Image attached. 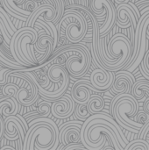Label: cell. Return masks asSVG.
Segmentation results:
<instances>
[{"label": "cell", "mask_w": 149, "mask_h": 150, "mask_svg": "<svg viewBox=\"0 0 149 150\" xmlns=\"http://www.w3.org/2000/svg\"><path fill=\"white\" fill-rule=\"evenodd\" d=\"M139 102L131 94H118L111 101V113L117 124L127 131L138 134L143 127L134 121V117L139 112Z\"/></svg>", "instance_id": "cell-1"}, {"label": "cell", "mask_w": 149, "mask_h": 150, "mask_svg": "<svg viewBox=\"0 0 149 150\" xmlns=\"http://www.w3.org/2000/svg\"><path fill=\"white\" fill-rule=\"evenodd\" d=\"M61 54H66L68 56L64 66L71 77L80 78L89 70L91 63V54L85 45L73 44L62 46L55 49L50 57L52 58Z\"/></svg>", "instance_id": "cell-2"}, {"label": "cell", "mask_w": 149, "mask_h": 150, "mask_svg": "<svg viewBox=\"0 0 149 150\" xmlns=\"http://www.w3.org/2000/svg\"><path fill=\"white\" fill-rule=\"evenodd\" d=\"M58 35L62 33L68 41L78 43L82 41L87 33L88 24L83 15L76 10L66 9L57 25H55Z\"/></svg>", "instance_id": "cell-3"}, {"label": "cell", "mask_w": 149, "mask_h": 150, "mask_svg": "<svg viewBox=\"0 0 149 150\" xmlns=\"http://www.w3.org/2000/svg\"><path fill=\"white\" fill-rule=\"evenodd\" d=\"M90 8L95 16L105 18L103 25L98 26L99 38H104L111 32L117 21L116 7L111 0H90Z\"/></svg>", "instance_id": "cell-4"}, {"label": "cell", "mask_w": 149, "mask_h": 150, "mask_svg": "<svg viewBox=\"0 0 149 150\" xmlns=\"http://www.w3.org/2000/svg\"><path fill=\"white\" fill-rule=\"evenodd\" d=\"M9 77L18 76L24 80V83L20 88H18L15 99L23 106H31L39 99V91L33 81L24 73L23 70H11Z\"/></svg>", "instance_id": "cell-5"}, {"label": "cell", "mask_w": 149, "mask_h": 150, "mask_svg": "<svg viewBox=\"0 0 149 150\" xmlns=\"http://www.w3.org/2000/svg\"><path fill=\"white\" fill-rule=\"evenodd\" d=\"M83 122L78 120L63 123L59 129V143L63 146L76 144L80 142V129Z\"/></svg>", "instance_id": "cell-6"}, {"label": "cell", "mask_w": 149, "mask_h": 150, "mask_svg": "<svg viewBox=\"0 0 149 150\" xmlns=\"http://www.w3.org/2000/svg\"><path fill=\"white\" fill-rule=\"evenodd\" d=\"M75 102L68 95H62L51 105V114L59 120L70 117L75 111Z\"/></svg>", "instance_id": "cell-7"}, {"label": "cell", "mask_w": 149, "mask_h": 150, "mask_svg": "<svg viewBox=\"0 0 149 150\" xmlns=\"http://www.w3.org/2000/svg\"><path fill=\"white\" fill-rule=\"evenodd\" d=\"M4 136L9 141H16L18 136L24 141L26 130L23 121L18 116H9L4 120Z\"/></svg>", "instance_id": "cell-8"}, {"label": "cell", "mask_w": 149, "mask_h": 150, "mask_svg": "<svg viewBox=\"0 0 149 150\" xmlns=\"http://www.w3.org/2000/svg\"><path fill=\"white\" fill-rule=\"evenodd\" d=\"M91 91H98L96 90L87 80H78L76 81L71 89V99L77 105H86L90 100Z\"/></svg>", "instance_id": "cell-9"}, {"label": "cell", "mask_w": 149, "mask_h": 150, "mask_svg": "<svg viewBox=\"0 0 149 150\" xmlns=\"http://www.w3.org/2000/svg\"><path fill=\"white\" fill-rule=\"evenodd\" d=\"M114 81L110 88L111 91L115 94H131V89L135 82L134 76L132 73L122 70L118 71L117 74H114Z\"/></svg>", "instance_id": "cell-10"}, {"label": "cell", "mask_w": 149, "mask_h": 150, "mask_svg": "<svg viewBox=\"0 0 149 150\" xmlns=\"http://www.w3.org/2000/svg\"><path fill=\"white\" fill-rule=\"evenodd\" d=\"M114 73L104 69H96L90 75V83L98 91L110 89L114 81Z\"/></svg>", "instance_id": "cell-11"}, {"label": "cell", "mask_w": 149, "mask_h": 150, "mask_svg": "<svg viewBox=\"0 0 149 150\" xmlns=\"http://www.w3.org/2000/svg\"><path fill=\"white\" fill-rule=\"evenodd\" d=\"M56 18V10L51 4H44L40 5L26 19V25L32 28L34 27V23L37 19L43 20L45 22L54 23Z\"/></svg>", "instance_id": "cell-12"}, {"label": "cell", "mask_w": 149, "mask_h": 150, "mask_svg": "<svg viewBox=\"0 0 149 150\" xmlns=\"http://www.w3.org/2000/svg\"><path fill=\"white\" fill-rule=\"evenodd\" d=\"M25 1V0H0V4L8 14H11L18 20L26 21L32 12L27 11L19 6V4H23Z\"/></svg>", "instance_id": "cell-13"}, {"label": "cell", "mask_w": 149, "mask_h": 150, "mask_svg": "<svg viewBox=\"0 0 149 150\" xmlns=\"http://www.w3.org/2000/svg\"><path fill=\"white\" fill-rule=\"evenodd\" d=\"M0 65L12 70H26L29 68L21 66L12 57L9 49V45L0 35Z\"/></svg>", "instance_id": "cell-14"}, {"label": "cell", "mask_w": 149, "mask_h": 150, "mask_svg": "<svg viewBox=\"0 0 149 150\" xmlns=\"http://www.w3.org/2000/svg\"><path fill=\"white\" fill-rule=\"evenodd\" d=\"M131 95L138 101H144L149 98V81L143 78L135 80L131 89Z\"/></svg>", "instance_id": "cell-15"}, {"label": "cell", "mask_w": 149, "mask_h": 150, "mask_svg": "<svg viewBox=\"0 0 149 150\" xmlns=\"http://www.w3.org/2000/svg\"><path fill=\"white\" fill-rule=\"evenodd\" d=\"M19 104L15 98L3 97L0 98V115L1 117L7 118L9 116H15L18 113Z\"/></svg>", "instance_id": "cell-16"}, {"label": "cell", "mask_w": 149, "mask_h": 150, "mask_svg": "<svg viewBox=\"0 0 149 150\" xmlns=\"http://www.w3.org/2000/svg\"><path fill=\"white\" fill-rule=\"evenodd\" d=\"M87 110L90 115L101 112L105 108V100L99 95H93L90 97V100L86 104Z\"/></svg>", "instance_id": "cell-17"}, {"label": "cell", "mask_w": 149, "mask_h": 150, "mask_svg": "<svg viewBox=\"0 0 149 150\" xmlns=\"http://www.w3.org/2000/svg\"><path fill=\"white\" fill-rule=\"evenodd\" d=\"M37 3H40L43 0H34ZM45 4H51L56 10V18L54 21V25H57L61 18L62 17L65 11V3L63 0H45Z\"/></svg>", "instance_id": "cell-18"}, {"label": "cell", "mask_w": 149, "mask_h": 150, "mask_svg": "<svg viewBox=\"0 0 149 150\" xmlns=\"http://www.w3.org/2000/svg\"><path fill=\"white\" fill-rule=\"evenodd\" d=\"M123 150H149V143L141 139L133 140L128 142Z\"/></svg>", "instance_id": "cell-19"}, {"label": "cell", "mask_w": 149, "mask_h": 150, "mask_svg": "<svg viewBox=\"0 0 149 150\" xmlns=\"http://www.w3.org/2000/svg\"><path fill=\"white\" fill-rule=\"evenodd\" d=\"M51 105L52 103L49 101H41L38 104L36 111L39 112L40 118H47L51 114Z\"/></svg>", "instance_id": "cell-20"}, {"label": "cell", "mask_w": 149, "mask_h": 150, "mask_svg": "<svg viewBox=\"0 0 149 150\" xmlns=\"http://www.w3.org/2000/svg\"><path fill=\"white\" fill-rule=\"evenodd\" d=\"M141 73L146 80H149V49H147L143 60L139 65Z\"/></svg>", "instance_id": "cell-21"}, {"label": "cell", "mask_w": 149, "mask_h": 150, "mask_svg": "<svg viewBox=\"0 0 149 150\" xmlns=\"http://www.w3.org/2000/svg\"><path fill=\"white\" fill-rule=\"evenodd\" d=\"M74 112H75V115L76 116V118L81 121H85L90 116V114L89 113V112L87 110L86 105H77L75 107Z\"/></svg>", "instance_id": "cell-22"}, {"label": "cell", "mask_w": 149, "mask_h": 150, "mask_svg": "<svg viewBox=\"0 0 149 150\" xmlns=\"http://www.w3.org/2000/svg\"><path fill=\"white\" fill-rule=\"evenodd\" d=\"M18 90V86L15 83H8L2 88V94L7 98H15L16 93Z\"/></svg>", "instance_id": "cell-23"}, {"label": "cell", "mask_w": 149, "mask_h": 150, "mask_svg": "<svg viewBox=\"0 0 149 150\" xmlns=\"http://www.w3.org/2000/svg\"><path fill=\"white\" fill-rule=\"evenodd\" d=\"M12 69L4 68L0 65V86H4L7 83V77L11 74Z\"/></svg>", "instance_id": "cell-24"}, {"label": "cell", "mask_w": 149, "mask_h": 150, "mask_svg": "<svg viewBox=\"0 0 149 150\" xmlns=\"http://www.w3.org/2000/svg\"><path fill=\"white\" fill-rule=\"evenodd\" d=\"M138 136H139V139L144 140L149 143V122L143 125V127L140 129L138 133Z\"/></svg>", "instance_id": "cell-25"}, {"label": "cell", "mask_w": 149, "mask_h": 150, "mask_svg": "<svg viewBox=\"0 0 149 150\" xmlns=\"http://www.w3.org/2000/svg\"><path fill=\"white\" fill-rule=\"evenodd\" d=\"M135 117V121L141 125H145L146 123L149 122V114L146 113L144 111L138 112L137 114L134 116Z\"/></svg>", "instance_id": "cell-26"}, {"label": "cell", "mask_w": 149, "mask_h": 150, "mask_svg": "<svg viewBox=\"0 0 149 150\" xmlns=\"http://www.w3.org/2000/svg\"><path fill=\"white\" fill-rule=\"evenodd\" d=\"M40 5H38V3L35 2L34 0H25V3L23 4V9L27 11H30V12H33Z\"/></svg>", "instance_id": "cell-27"}, {"label": "cell", "mask_w": 149, "mask_h": 150, "mask_svg": "<svg viewBox=\"0 0 149 150\" xmlns=\"http://www.w3.org/2000/svg\"><path fill=\"white\" fill-rule=\"evenodd\" d=\"M134 5L136 6L138 11H141V10H143L147 7H149V0H140L138 2H136L134 4Z\"/></svg>", "instance_id": "cell-28"}, {"label": "cell", "mask_w": 149, "mask_h": 150, "mask_svg": "<svg viewBox=\"0 0 149 150\" xmlns=\"http://www.w3.org/2000/svg\"><path fill=\"white\" fill-rule=\"evenodd\" d=\"M83 146L81 143H76V144H70V145H68V146H63L62 144L57 148L56 150H76L77 148Z\"/></svg>", "instance_id": "cell-29"}, {"label": "cell", "mask_w": 149, "mask_h": 150, "mask_svg": "<svg viewBox=\"0 0 149 150\" xmlns=\"http://www.w3.org/2000/svg\"><path fill=\"white\" fill-rule=\"evenodd\" d=\"M143 111L149 114V98H147L146 100L143 103Z\"/></svg>", "instance_id": "cell-30"}, {"label": "cell", "mask_w": 149, "mask_h": 150, "mask_svg": "<svg viewBox=\"0 0 149 150\" xmlns=\"http://www.w3.org/2000/svg\"><path fill=\"white\" fill-rule=\"evenodd\" d=\"M4 120L0 115V140L2 139V136L4 135Z\"/></svg>", "instance_id": "cell-31"}, {"label": "cell", "mask_w": 149, "mask_h": 150, "mask_svg": "<svg viewBox=\"0 0 149 150\" xmlns=\"http://www.w3.org/2000/svg\"><path fill=\"white\" fill-rule=\"evenodd\" d=\"M113 4H127L130 2V0H111Z\"/></svg>", "instance_id": "cell-32"}, {"label": "cell", "mask_w": 149, "mask_h": 150, "mask_svg": "<svg viewBox=\"0 0 149 150\" xmlns=\"http://www.w3.org/2000/svg\"><path fill=\"white\" fill-rule=\"evenodd\" d=\"M80 5H83L84 7H88V0H78V4Z\"/></svg>", "instance_id": "cell-33"}, {"label": "cell", "mask_w": 149, "mask_h": 150, "mask_svg": "<svg viewBox=\"0 0 149 150\" xmlns=\"http://www.w3.org/2000/svg\"><path fill=\"white\" fill-rule=\"evenodd\" d=\"M0 150H15L11 146H4L3 148H1Z\"/></svg>", "instance_id": "cell-34"}, {"label": "cell", "mask_w": 149, "mask_h": 150, "mask_svg": "<svg viewBox=\"0 0 149 150\" xmlns=\"http://www.w3.org/2000/svg\"><path fill=\"white\" fill-rule=\"evenodd\" d=\"M102 150H114V149L112 147V146H110V145H108V146H106L105 148H104Z\"/></svg>", "instance_id": "cell-35"}]
</instances>
